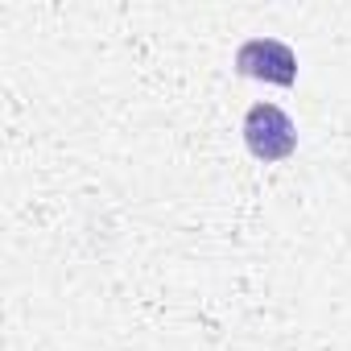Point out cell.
<instances>
[{
    "mask_svg": "<svg viewBox=\"0 0 351 351\" xmlns=\"http://www.w3.org/2000/svg\"><path fill=\"white\" fill-rule=\"evenodd\" d=\"M240 132H244L248 153H252L256 161H265V165L285 161V157L298 153V124H293L289 112L277 108V104H265V99L252 104V108L244 112Z\"/></svg>",
    "mask_w": 351,
    "mask_h": 351,
    "instance_id": "1",
    "label": "cell"
},
{
    "mask_svg": "<svg viewBox=\"0 0 351 351\" xmlns=\"http://www.w3.org/2000/svg\"><path fill=\"white\" fill-rule=\"evenodd\" d=\"M236 75L273 83V87H293L298 83V54L281 38H248L236 50Z\"/></svg>",
    "mask_w": 351,
    "mask_h": 351,
    "instance_id": "2",
    "label": "cell"
}]
</instances>
